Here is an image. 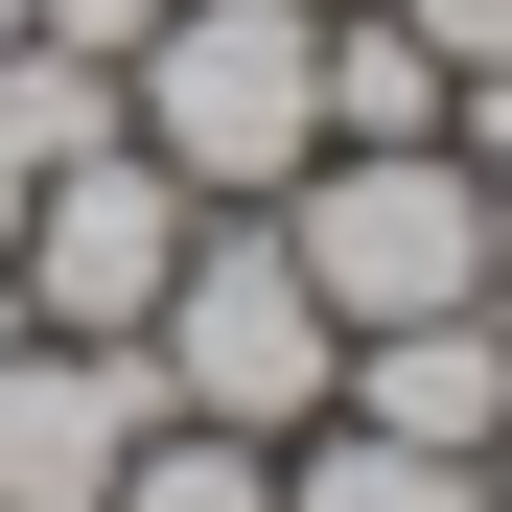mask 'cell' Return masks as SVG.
<instances>
[{
	"instance_id": "4fadbf2b",
	"label": "cell",
	"mask_w": 512,
	"mask_h": 512,
	"mask_svg": "<svg viewBox=\"0 0 512 512\" xmlns=\"http://www.w3.org/2000/svg\"><path fill=\"white\" fill-rule=\"evenodd\" d=\"M0 256H24V140H0Z\"/></svg>"
},
{
	"instance_id": "6da1fadb",
	"label": "cell",
	"mask_w": 512,
	"mask_h": 512,
	"mask_svg": "<svg viewBox=\"0 0 512 512\" xmlns=\"http://www.w3.org/2000/svg\"><path fill=\"white\" fill-rule=\"evenodd\" d=\"M117 140L187 210H280L326 163V0H163L117 47Z\"/></svg>"
},
{
	"instance_id": "2e32d148",
	"label": "cell",
	"mask_w": 512,
	"mask_h": 512,
	"mask_svg": "<svg viewBox=\"0 0 512 512\" xmlns=\"http://www.w3.org/2000/svg\"><path fill=\"white\" fill-rule=\"evenodd\" d=\"M0 47H24V0H0Z\"/></svg>"
},
{
	"instance_id": "7c38bea8",
	"label": "cell",
	"mask_w": 512,
	"mask_h": 512,
	"mask_svg": "<svg viewBox=\"0 0 512 512\" xmlns=\"http://www.w3.org/2000/svg\"><path fill=\"white\" fill-rule=\"evenodd\" d=\"M396 24L443 47V70H512V0H396Z\"/></svg>"
},
{
	"instance_id": "52a82bcc",
	"label": "cell",
	"mask_w": 512,
	"mask_h": 512,
	"mask_svg": "<svg viewBox=\"0 0 512 512\" xmlns=\"http://www.w3.org/2000/svg\"><path fill=\"white\" fill-rule=\"evenodd\" d=\"M326 140H466V70L396 0H326Z\"/></svg>"
},
{
	"instance_id": "277c9868",
	"label": "cell",
	"mask_w": 512,
	"mask_h": 512,
	"mask_svg": "<svg viewBox=\"0 0 512 512\" xmlns=\"http://www.w3.org/2000/svg\"><path fill=\"white\" fill-rule=\"evenodd\" d=\"M187 187H163L140 140H94V163H47L24 187V256H0V280H24V326H94V350H140L163 326V280H187Z\"/></svg>"
},
{
	"instance_id": "ba28073f",
	"label": "cell",
	"mask_w": 512,
	"mask_h": 512,
	"mask_svg": "<svg viewBox=\"0 0 512 512\" xmlns=\"http://www.w3.org/2000/svg\"><path fill=\"white\" fill-rule=\"evenodd\" d=\"M280 512H489V466L373 443V419H303V443H280Z\"/></svg>"
},
{
	"instance_id": "8992f818",
	"label": "cell",
	"mask_w": 512,
	"mask_h": 512,
	"mask_svg": "<svg viewBox=\"0 0 512 512\" xmlns=\"http://www.w3.org/2000/svg\"><path fill=\"white\" fill-rule=\"evenodd\" d=\"M326 419H373V443H443V466H489V419H512V326H489V303L350 326V396H326Z\"/></svg>"
},
{
	"instance_id": "9a60e30c",
	"label": "cell",
	"mask_w": 512,
	"mask_h": 512,
	"mask_svg": "<svg viewBox=\"0 0 512 512\" xmlns=\"http://www.w3.org/2000/svg\"><path fill=\"white\" fill-rule=\"evenodd\" d=\"M0 350H24V280H0Z\"/></svg>"
},
{
	"instance_id": "3957f363",
	"label": "cell",
	"mask_w": 512,
	"mask_h": 512,
	"mask_svg": "<svg viewBox=\"0 0 512 512\" xmlns=\"http://www.w3.org/2000/svg\"><path fill=\"white\" fill-rule=\"evenodd\" d=\"M280 256L326 280V326L489 303V163H466V140H326L303 187H280Z\"/></svg>"
},
{
	"instance_id": "30bf717a",
	"label": "cell",
	"mask_w": 512,
	"mask_h": 512,
	"mask_svg": "<svg viewBox=\"0 0 512 512\" xmlns=\"http://www.w3.org/2000/svg\"><path fill=\"white\" fill-rule=\"evenodd\" d=\"M0 140H24V187L94 163V140H117V70H94V47H0Z\"/></svg>"
},
{
	"instance_id": "9c48e42d",
	"label": "cell",
	"mask_w": 512,
	"mask_h": 512,
	"mask_svg": "<svg viewBox=\"0 0 512 512\" xmlns=\"http://www.w3.org/2000/svg\"><path fill=\"white\" fill-rule=\"evenodd\" d=\"M94 512H280V443H233V419H163V443H140Z\"/></svg>"
},
{
	"instance_id": "8fae6325",
	"label": "cell",
	"mask_w": 512,
	"mask_h": 512,
	"mask_svg": "<svg viewBox=\"0 0 512 512\" xmlns=\"http://www.w3.org/2000/svg\"><path fill=\"white\" fill-rule=\"evenodd\" d=\"M140 24H163V0H24V47H94V70H117Z\"/></svg>"
},
{
	"instance_id": "5bb4252c",
	"label": "cell",
	"mask_w": 512,
	"mask_h": 512,
	"mask_svg": "<svg viewBox=\"0 0 512 512\" xmlns=\"http://www.w3.org/2000/svg\"><path fill=\"white\" fill-rule=\"evenodd\" d=\"M489 512H512V419H489Z\"/></svg>"
},
{
	"instance_id": "7a4b0ae2",
	"label": "cell",
	"mask_w": 512,
	"mask_h": 512,
	"mask_svg": "<svg viewBox=\"0 0 512 512\" xmlns=\"http://www.w3.org/2000/svg\"><path fill=\"white\" fill-rule=\"evenodd\" d=\"M140 373H163V419L303 443V419L350 396V326H326V280L280 256V210H210V233H187V280H163V326H140Z\"/></svg>"
},
{
	"instance_id": "5b68a950",
	"label": "cell",
	"mask_w": 512,
	"mask_h": 512,
	"mask_svg": "<svg viewBox=\"0 0 512 512\" xmlns=\"http://www.w3.org/2000/svg\"><path fill=\"white\" fill-rule=\"evenodd\" d=\"M140 443H163L140 350H94V326H24V350H0V512H94Z\"/></svg>"
}]
</instances>
